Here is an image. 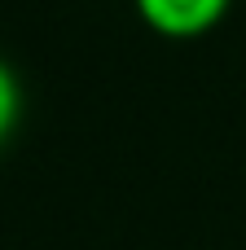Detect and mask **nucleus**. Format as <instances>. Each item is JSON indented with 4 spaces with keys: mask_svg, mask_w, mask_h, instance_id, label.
Returning <instances> with one entry per match:
<instances>
[{
    "mask_svg": "<svg viewBox=\"0 0 246 250\" xmlns=\"http://www.w3.org/2000/svg\"><path fill=\"white\" fill-rule=\"evenodd\" d=\"M132 9L158 40H202L229 18L233 0H132Z\"/></svg>",
    "mask_w": 246,
    "mask_h": 250,
    "instance_id": "obj_1",
    "label": "nucleus"
},
{
    "mask_svg": "<svg viewBox=\"0 0 246 250\" xmlns=\"http://www.w3.org/2000/svg\"><path fill=\"white\" fill-rule=\"evenodd\" d=\"M18 123H22V79L0 57V145L18 132Z\"/></svg>",
    "mask_w": 246,
    "mask_h": 250,
    "instance_id": "obj_2",
    "label": "nucleus"
}]
</instances>
